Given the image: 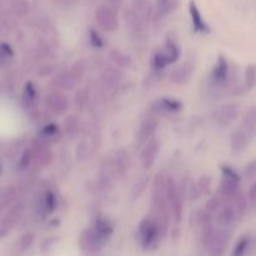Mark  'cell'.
Returning <instances> with one entry per match:
<instances>
[{
    "instance_id": "cell-38",
    "label": "cell",
    "mask_w": 256,
    "mask_h": 256,
    "mask_svg": "<svg viewBox=\"0 0 256 256\" xmlns=\"http://www.w3.org/2000/svg\"><path fill=\"white\" fill-rule=\"evenodd\" d=\"M58 134H59V128L55 124H49L42 128V132H40V136H42V139L45 140L54 139V138H56Z\"/></svg>"
},
{
    "instance_id": "cell-23",
    "label": "cell",
    "mask_w": 256,
    "mask_h": 256,
    "mask_svg": "<svg viewBox=\"0 0 256 256\" xmlns=\"http://www.w3.org/2000/svg\"><path fill=\"white\" fill-rule=\"evenodd\" d=\"M92 229L104 242H106L112 234V225L110 224L109 220L104 219V218H98Z\"/></svg>"
},
{
    "instance_id": "cell-9",
    "label": "cell",
    "mask_w": 256,
    "mask_h": 256,
    "mask_svg": "<svg viewBox=\"0 0 256 256\" xmlns=\"http://www.w3.org/2000/svg\"><path fill=\"white\" fill-rule=\"evenodd\" d=\"M104 244L105 242L95 234L92 228L84 230L82 234L80 235L79 246L82 252H85V254H95V252H100V249H102Z\"/></svg>"
},
{
    "instance_id": "cell-13",
    "label": "cell",
    "mask_w": 256,
    "mask_h": 256,
    "mask_svg": "<svg viewBox=\"0 0 256 256\" xmlns=\"http://www.w3.org/2000/svg\"><path fill=\"white\" fill-rule=\"evenodd\" d=\"M46 106L52 114L62 115L69 109V102L65 95L60 92H52L46 96Z\"/></svg>"
},
{
    "instance_id": "cell-21",
    "label": "cell",
    "mask_w": 256,
    "mask_h": 256,
    "mask_svg": "<svg viewBox=\"0 0 256 256\" xmlns=\"http://www.w3.org/2000/svg\"><path fill=\"white\" fill-rule=\"evenodd\" d=\"M155 110L162 114L166 112H179L182 109V102L180 100L172 99V98H162L158 100L154 105Z\"/></svg>"
},
{
    "instance_id": "cell-41",
    "label": "cell",
    "mask_w": 256,
    "mask_h": 256,
    "mask_svg": "<svg viewBox=\"0 0 256 256\" xmlns=\"http://www.w3.org/2000/svg\"><path fill=\"white\" fill-rule=\"evenodd\" d=\"M24 99L26 100V102L29 105L34 104L35 99H36V92H35V88L32 82H26V84H25Z\"/></svg>"
},
{
    "instance_id": "cell-36",
    "label": "cell",
    "mask_w": 256,
    "mask_h": 256,
    "mask_svg": "<svg viewBox=\"0 0 256 256\" xmlns=\"http://www.w3.org/2000/svg\"><path fill=\"white\" fill-rule=\"evenodd\" d=\"M222 205V202H220L219 198H212V199L206 202V205H205L204 212H206V214H209L210 216L214 219V218L216 216L218 212H219Z\"/></svg>"
},
{
    "instance_id": "cell-19",
    "label": "cell",
    "mask_w": 256,
    "mask_h": 256,
    "mask_svg": "<svg viewBox=\"0 0 256 256\" xmlns=\"http://www.w3.org/2000/svg\"><path fill=\"white\" fill-rule=\"evenodd\" d=\"M55 208H56V198L52 192H46L42 194L40 198L39 204H38V212L42 218L48 216L52 212H54Z\"/></svg>"
},
{
    "instance_id": "cell-12",
    "label": "cell",
    "mask_w": 256,
    "mask_h": 256,
    "mask_svg": "<svg viewBox=\"0 0 256 256\" xmlns=\"http://www.w3.org/2000/svg\"><path fill=\"white\" fill-rule=\"evenodd\" d=\"M112 166H114L115 176L122 178L126 175L129 172L130 165H132V160H130L129 152L125 149H119L115 152L114 158L112 159Z\"/></svg>"
},
{
    "instance_id": "cell-25",
    "label": "cell",
    "mask_w": 256,
    "mask_h": 256,
    "mask_svg": "<svg viewBox=\"0 0 256 256\" xmlns=\"http://www.w3.org/2000/svg\"><path fill=\"white\" fill-rule=\"evenodd\" d=\"M210 189H212V179H210V176L204 175V176L200 178L199 182L192 188V194H190V196L194 200L200 199V198L204 196V195L209 194Z\"/></svg>"
},
{
    "instance_id": "cell-16",
    "label": "cell",
    "mask_w": 256,
    "mask_h": 256,
    "mask_svg": "<svg viewBox=\"0 0 256 256\" xmlns=\"http://www.w3.org/2000/svg\"><path fill=\"white\" fill-rule=\"evenodd\" d=\"M158 125H159V122L155 118H148V119L142 122V124L139 128V132H138V142H139V144H144V142H149L150 138L156 132Z\"/></svg>"
},
{
    "instance_id": "cell-8",
    "label": "cell",
    "mask_w": 256,
    "mask_h": 256,
    "mask_svg": "<svg viewBox=\"0 0 256 256\" xmlns=\"http://www.w3.org/2000/svg\"><path fill=\"white\" fill-rule=\"evenodd\" d=\"M96 22L102 30L108 32H115L119 26V20L115 9L110 8L109 5L100 6L96 12Z\"/></svg>"
},
{
    "instance_id": "cell-31",
    "label": "cell",
    "mask_w": 256,
    "mask_h": 256,
    "mask_svg": "<svg viewBox=\"0 0 256 256\" xmlns=\"http://www.w3.org/2000/svg\"><path fill=\"white\" fill-rule=\"evenodd\" d=\"M16 202V192L12 188H8L0 192V212Z\"/></svg>"
},
{
    "instance_id": "cell-50",
    "label": "cell",
    "mask_w": 256,
    "mask_h": 256,
    "mask_svg": "<svg viewBox=\"0 0 256 256\" xmlns=\"http://www.w3.org/2000/svg\"><path fill=\"white\" fill-rule=\"evenodd\" d=\"M169 0H160V4H165V2H168Z\"/></svg>"
},
{
    "instance_id": "cell-11",
    "label": "cell",
    "mask_w": 256,
    "mask_h": 256,
    "mask_svg": "<svg viewBox=\"0 0 256 256\" xmlns=\"http://www.w3.org/2000/svg\"><path fill=\"white\" fill-rule=\"evenodd\" d=\"M235 214L232 210V205L229 202L226 204L222 205L219 212L216 214V228L226 232H232V226L235 222Z\"/></svg>"
},
{
    "instance_id": "cell-7",
    "label": "cell",
    "mask_w": 256,
    "mask_h": 256,
    "mask_svg": "<svg viewBox=\"0 0 256 256\" xmlns=\"http://www.w3.org/2000/svg\"><path fill=\"white\" fill-rule=\"evenodd\" d=\"M22 212H24V204L22 202H15L9 208L6 214L0 220V238L5 236L19 222Z\"/></svg>"
},
{
    "instance_id": "cell-40",
    "label": "cell",
    "mask_w": 256,
    "mask_h": 256,
    "mask_svg": "<svg viewBox=\"0 0 256 256\" xmlns=\"http://www.w3.org/2000/svg\"><path fill=\"white\" fill-rule=\"evenodd\" d=\"M256 82V72L254 65H249L245 70V84L249 89H254Z\"/></svg>"
},
{
    "instance_id": "cell-32",
    "label": "cell",
    "mask_w": 256,
    "mask_h": 256,
    "mask_svg": "<svg viewBox=\"0 0 256 256\" xmlns=\"http://www.w3.org/2000/svg\"><path fill=\"white\" fill-rule=\"evenodd\" d=\"M165 58L168 60V64H172V62H176L180 56V49L178 46V44L175 42H172V39H166L165 42V50L164 52Z\"/></svg>"
},
{
    "instance_id": "cell-5",
    "label": "cell",
    "mask_w": 256,
    "mask_h": 256,
    "mask_svg": "<svg viewBox=\"0 0 256 256\" xmlns=\"http://www.w3.org/2000/svg\"><path fill=\"white\" fill-rule=\"evenodd\" d=\"M165 199H166L170 214H172V216H174L176 222H180L182 218V198L176 184H175L172 178H168L166 180Z\"/></svg>"
},
{
    "instance_id": "cell-1",
    "label": "cell",
    "mask_w": 256,
    "mask_h": 256,
    "mask_svg": "<svg viewBox=\"0 0 256 256\" xmlns=\"http://www.w3.org/2000/svg\"><path fill=\"white\" fill-rule=\"evenodd\" d=\"M232 232L210 226L202 230V242L210 256H222Z\"/></svg>"
},
{
    "instance_id": "cell-2",
    "label": "cell",
    "mask_w": 256,
    "mask_h": 256,
    "mask_svg": "<svg viewBox=\"0 0 256 256\" xmlns=\"http://www.w3.org/2000/svg\"><path fill=\"white\" fill-rule=\"evenodd\" d=\"M138 236L144 250H152L156 248L159 240L162 239L159 229L150 218H145L142 220L138 228Z\"/></svg>"
},
{
    "instance_id": "cell-15",
    "label": "cell",
    "mask_w": 256,
    "mask_h": 256,
    "mask_svg": "<svg viewBox=\"0 0 256 256\" xmlns=\"http://www.w3.org/2000/svg\"><path fill=\"white\" fill-rule=\"evenodd\" d=\"M192 72H194V66L189 62H185V64L180 65L179 68L172 70V74H170V80L175 84L185 85L192 80Z\"/></svg>"
},
{
    "instance_id": "cell-46",
    "label": "cell",
    "mask_w": 256,
    "mask_h": 256,
    "mask_svg": "<svg viewBox=\"0 0 256 256\" xmlns=\"http://www.w3.org/2000/svg\"><path fill=\"white\" fill-rule=\"evenodd\" d=\"M89 156V149H88V144L85 142H82L78 148V158L80 160H85Z\"/></svg>"
},
{
    "instance_id": "cell-28",
    "label": "cell",
    "mask_w": 256,
    "mask_h": 256,
    "mask_svg": "<svg viewBox=\"0 0 256 256\" xmlns=\"http://www.w3.org/2000/svg\"><path fill=\"white\" fill-rule=\"evenodd\" d=\"M109 58L118 68H122V69H128L132 64V56L128 54H124V52L118 49H112L109 52Z\"/></svg>"
},
{
    "instance_id": "cell-24",
    "label": "cell",
    "mask_w": 256,
    "mask_h": 256,
    "mask_svg": "<svg viewBox=\"0 0 256 256\" xmlns=\"http://www.w3.org/2000/svg\"><path fill=\"white\" fill-rule=\"evenodd\" d=\"M189 12L190 16H192V25H194V29L199 32H209V26H208V24L205 22V20L202 19V12H200L199 8H198V5L195 4L194 2H190Z\"/></svg>"
},
{
    "instance_id": "cell-4",
    "label": "cell",
    "mask_w": 256,
    "mask_h": 256,
    "mask_svg": "<svg viewBox=\"0 0 256 256\" xmlns=\"http://www.w3.org/2000/svg\"><path fill=\"white\" fill-rule=\"evenodd\" d=\"M152 16V6L148 0H135L130 14V24L136 32H142L148 26Z\"/></svg>"
},
{
    "instance_id": "cell-45",
    "label": "cell",
    "mask_w": 256,
    "mask_h": 256,
    "mask_svg": "<svg viewBox=\"0 0 256 256\" xmlns=\"http://www.w3.org/2000/svg\"><path fill=\"white\" fill-rule=\"evenodd\" d=\"M222 178H226V179L230 180H236V182H240V176L236 172H235L232 168L230 166H222Z\"/></svg>"
},
{
    "instance_id": "cell-44",
    "label": "cell",
    "mask_w": 256,
    "mask_h": 256,
    "mask_svg": "<svg viewBox=\"0 0 256 256\" xmlns=\"http://www.w3.org/2000/svg\"><path fill=\"white\" fill-rule=\"evenodd\" d=\"M90 42L94 48L100 49V48L104 46V42H102V36L99 35V32H95V30H90Z\"/></svg>"
},
{
    "instance_id": "cell-10",
    "label": "cell",
    "mask_w": 256,
    "mask_h": 256,
    "mask_svg": "<svg viewBox=\"0 0 256 256\" xmlns=\"http://www.w3.org/2000/svg\"><path fill=\"white\" fill-rule=\"evenodd\" d=\"M160 144L156 139L149 140L140 154V162L145 170H150L156 162Z\"/></svg>"
},
{
    "instance_id": "cell-20",
    "label": "cell",
    "mask_w": 256,
    "mask_h": 256,
    "mask_svg": "<svg viewBox=\"0 0 256 256\" xmlns=\"http://www.w3.org/2000/svg\"><path fill=\"white\" fill-rule=\"evenodd\" d=\"M215 119L222 124L234 122L238 118V108L234 104H225L222 106L218 108L216 112H214Z\"/></svg>"
},
{
    "instance_id": "cell-34",
    "label": "cell",
    "mask_w": 256,
    "mask_h": 256,
    "mask_svg": "<svg viewBox=\"0 0 256 256\" xmlns=\"http://www.w3.org/2000/svg\"><path fill=\"white\" fill-rule=\"evenodd\" d=\"M250 245H252V238L250 235H244L235 245L232 256H245L248 250L250 249Z\"/></svg>"
},
{
    "instance_id": "cell-47",
    "label": "cell",
    "mask_w": 256,
    "mask_h": 256,
    "mask_svg": "<svg viewBox=\"0 0 256 256\" xmlns=\"http://www.w3.org/2000/svg\"><path fill=\"white\" fill-rule=\"evenodd\" d=\"M255 172H256V166H255V162H250L249 164L245 166V175H246L248 179H254L255 178Z\"/></svg>"
},
{
    "instance_id": "cell-33",
    "label": "cell",
    "mask_w": 256,
    "mask_h": 256,
    "mask_svg": "<svg viewBox=\"0 0 256 256\" xmlns=\"http://www.w3.org/2000/svg\"><path fill=\"white\" fill-rule=\"evenodd\" d=\"M64 129H65V132H66V135L70 138V139H74L75 136H78L80 132L79 118L75 116V115H72V116L66 118V120L64 122Z\"/></svg>"
},
{
    "instance_id": "cell-17",
    "label": "cell",
    "mask_w": 256,
    "mask_h": 256,
    "mask_svg": "<svg viewBox=\"0 0 256 256\" xmlns=\"http://www.w3.org/2000/svg\"><path fill=\"white\" fill-rule=\"evenodd\" d=\"M220 194H222V199H225L226 202H230L236 195L242 194V190H240V182L222 178V185H220Z\"/></svg>"
},
{
    "instance_id": "cell-37",
    "label": "cell",
    "mask_w": 256,
    "mask_h": 256,
    "mask_svg": "<svg viewBox=\"0 0 256 256\" xmlns=\"http://www.w3.org/2000/svg\"><path fill=\"white\" fill-rule=\"evenodd\" d=\"M70 74L72 75V78H74L75 80L78 82H80V80L82 79V76H84L85 74V64L82 60H78V62H75L74 64L72 65V68H70Z\"/></svg>"
},
{
    "instance_id": "cell-22",
    "label": "cell",
    "mask_w": 256,
    "mask_h": 256,
    "mask_svg": "<svg viewBox=\"0 0 256 256\" xmlns=\"http://www.w3.org/2000/svg\"><path fill=\"white\" fill-rule=\"evenodd\" d=\"M76 80L72 78V75L70 74V72H62L59 74H56L54 76V79L52 80V86L58 88L60 90H72L76 86Z\"/></svg>"
},
{
    "instance_id": "cell-27",
    "label": "cell",
    "mask_w": 256,
    "mask_h": 256,
    "mask_svg": "<svg viewBox=\"0 0 256 256\" xmlns=\"http://www.w3.org/2000/svg\"><path fill=\"white\" fill-rule=\"evenodd\" d=\"M166 180L168 176H165L162 172L156 174L154 178V182L152 184V199H158V198H162L165 199V190H166ZM166 200V199H165Z\"/></svg>"
},
{
    "instance_id": "cell-3",
    "label": "cell",
    "mask_w": 256,
    "mask_h": 256,
    "mask_svg": "<svg viewBox=\"0 0 256 256\" xmlns=\"http://www.w3.org/2000/svg\"><path fill=\"white\" fill-rule=\"evenodd\" d=\"M150 219L155 222V225L159 229L160 235L165 236L170 224V210L168 206L166 200L162 198L152 199V216Z\"/></svg>"
},
{
    "instance_id": "cell-14",
    "label": "cell",
    "mask_w": 256,
    "mask_h": 256,
    "mask_svg": "<svg viewBox=\"0 0 256 256\" xmlns=\"http://www.w3.org/2000/svg\"><path fill=\"white\" fill-rule=\"evenodd\" d=\"M52 154L49 148L42 142H39L34 150H32V162H35V165L39 168H45L52 162Z\"/></svg>"
},
{
    "instance_id": "cell-18",
    "label": "cell",
    "mask_w": 256,
    "mask_h": 256,
    "mask_svg": "<svg viewBox=\"0 0 256 256\" xmlns=\"http://www.w3.org/2000/svg\"><path fill=\"white\" fill-rule=\"evenodd\" d=\"M228 76H229V64H228V60L222 55H220L216 65H215L212 72V82L219 85H222L226 82Z\"/></svg>"
},
{
    "instance_id": "cell-6",
    "label": "cell",
    "mask_w": 256,
    "mask_h": 256,
    "mask_svg": "<svg viewBox=\"0 0 256 256\" xmlns=\"http://www.w3.org/2000/svg\"><path fill=\"white\" fill-rule=\"evenodd\" d=\"M122 74L119 69L112 66L105 68L104 72L100 75V84H102V90L106 94L114 95L119 89L120 84H122Z\"/></svg>"
},
{
    "instance_id": "cell-30",
    "label": "cell",
    "mask_w": 256,
    "mask_h": 256,
    "mask_svg": "<svg viewBox=\"0 0 256 256\" xmlns=\"http://www.w3.org/2000/svg\"><path fill=\"white\" fill-rule=\"evenodd\" d=\"M230 205H232V210H234L235 219H242L245 212H246L248 200L245 199L244 195L239 194L230 202Z\"/></svg>"
},
{
    "instance_id": "cell-29",
    "label": "cell",
    "mask_w": 256,
    "mask_h": 256,
    "mask_svg": "<svg viewBox=\"0 0 256 256\" xmlns=\"http://www.w3.org/2000/svg\"><path fill=\"white\" fill-rule=\"evenodd\" d=\"M242 126H244V132L249 138H254L256 132V112L254 108L248 110L242 118Z\"/></svg>"
},
{
    "instance_id": "cell-49",
    "label": "cell",
    "mask_w": 256,
    "mask_h": 256,
    "mask_svg": "<svg viewBox=\"0 0 256 256\" xmlns=\"http://www.w3.org/2000/svg\"><path fill=\"white\" fill-rule=\"evenodd\" d=\"M122 0H110V8H112V9H118V8L122 5Z\"/></svg>"
},
{
    "instance_id": "cell-42",
    "label": "cell",
    "mask_w": 256,
    "mask_h": 256,
    "mask_svg": "<svg viewBox=\"0 0 256 256\" xmlns=\"http://www.w3.org/2000/svg\"><path fill=\"white\" fill-rule=\"evenodd\" d=\"M32 162V149H26L22 154L19 160V164H18V169L19 170H25Z\"/></svg>"
},
{
    "instance_id": "cell-26",
    "label": "cell",
    "mask_w": 256,
    "mask_h": 256,
    "mask_svg": "<svg viewBox=\"0 0 256 256\" xmlns=\"http://www.w3.org/2000/svg\"><path fill=\"white\" fill-rule=\"evenodd\" d=\"M248 136L244 132V130H236V132H232V150L234 154H240V152H244L248 146Z\"/></svg>"
},
{
    "instance_id": "cell-39",
    "label": "cell",
    "mask_w": 256,
    "mask_h": 256,
    "mask_svg": "<svg viewBox=\"0 0 256 256\" xmlns=\"http://www.w3.org/2000/svg\"><path fill=\"white\" fill-rule=\"evenodd\" d=\"M166 65L169 64H168V60L166 58H165L164 52H155L154 56H152V68H154L155 70H162Z\"/></svg>"
},
{
    "instance_id": "cell-48",
    "label": "cell",
    "mask_w": 256,
    "mask_h": 256,
    "mask_svg": "<svg viewBox=\"0 0 256 256\" xmlns=\"http://www.w3.org/2000/svg\"><path fill=\"white\" fill-rule=\"evenodd\" d=\"M248 200L250 202V204L254 205L255 204V200H256V184L252 185L250 188V190L248 192Z\"/></svg>"
},
{
    "instance_id": "cell-43",
    "label": "cell",
    "mask_w": 256,
    "mask_h": 256,
    "mask_svg": "<svg viewBox=\"0 0 256 256\" xmlns=\"http://www.w3.org/2000/svg\"><path fill=\"white\" fill-rule=\"evenodd\" d=\"M146 185H148V179L146 178H142V179L136 182V185H135L132 198H134V199H138V198L144 192V189H146Z\"/></svg>"
},
{
    "instance_id": "cell-35",
    "label": "cell",
    "mask_w": 256,
    "mask_h": 256,
    "mask_svg": "<svg viewBox=\"0 0 256 256\" xmlns=\"http://www.w3.org/2000/svg\"><path fill=\"white\" fill-rule=\"evenodd\" d=\"M35 235L32 232H26V234L22 235L19 239V242H18V252H26L28 250L32 248V242H34Z\"/></svg>"
}]
</instances>
